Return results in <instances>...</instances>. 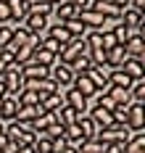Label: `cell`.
<instances>
[{"instance_id":"obj_41","label":"cell","mask_w":145,"mask_h":153,"mask_svg":"<svg viewBox=\"0 0 145 153\" xmlns=\"http://www.w3.org/2000/svg\"><path fill=\"white\" fill-rule=\"evenodd\" d=\"M24 3H27V5H29V3H32V0H24Z\"/></svg>"},{"instance_id":"obj_13","label":"cell","mask_w":145,"mask_h":153,"mask_svg":"<svg viewBox=\"0 0 145 153\" xmlns=\"http://www.w3.org/2000/svg\"><path fill=\"white\" fill-rule=\"evenodd\" d=\"M16 114H18V100L11 98V95H5L0 100V122H13Z\"/></svg>"},{"instance_id":"obj_24","label":"cell","mask_w":145,"mask_h":153,"mask_svg":"<svg viewBox=\"0 0 145 153\" xmlns=\"http://www.w3.org/2000/svg\"><path fill=\"white\" fill-rule=\"evenodd\" d=\"M61 106H64V98H61V92H50V95H45V98L40 100V108H42V111H48V114L58 111Z\"/></svg>"},{"instance_id":"obj_30","label":"cell","mask_w":145,"mask_h":153,"mask_svg":"<svg viewBox=\"0 0 145 153\" xmlns=\"http://www.w3.org/2000/svg\"><path fill=\"white\" fill-rule=\"evenodd\" d=\"M40 48L42 50H48V53H53L55 58H58V53H61V42H55V40H50V37H40Z\"/></svg>"},{"instance_id":"obj_4","label":"cell","mask_w":145,"mask_h":153,"mask_svg":"<svg viewBox=\"0 0 145 153\" xmlns=\"http://www.w3.org/2000/svg\"><path fill=\"white\" fill-rule=\"evenodd\" d=\"M124 127H127L129 132H143V127H145V103H129L127 106Z\"/></svg>"},{"instance_id":"obj_27","label":"cell","mask_w":145,"mask_h":153,"mask_svg":"<svg viewBox=\"0 0 145 153\" xmlns=\"http://www.w3.org/2000/svg\"><path fill=\"white\" fill-rule=\"evenodd\" d=\"M111 34H113V40H116V45H121V48H124V45H127V40L132 37V29H127V27L119 21V24H116V27L111 29Z\"/></svg>"},{"instance_id":"obj_33","label":"cell","mask_w":145,"mask_h":153,"mask_svg":"<svg viewBox=\"0 0 145 153\" xmlns=\"http://www.w3.org/2000/svg\"><path fill=\"white\" fill-rule=\"evenodd\" d=\"M11 21V13H8V5L5 0H0V24H8Z\"/></svg>"},{"instance_id":"obj_15","label":"cell","mask_w":145,"mask_h":153,"mask_svg":"<svg viewBox=\"0 0 145 153\" xmlns=\"http://www.w3.org/2000/svg\"><path fill=\"white\" fill-rule=\"evenodd\" d=\"M87 116H90V119L95 122V127H98V129H106V127H111V124H113V114H111V111H106V108H98V106L92 108V111H90Z\"/></svg>"},{"instance_id":"obj_38","label":"cell","mask_w":145,"mask_h":153,"mask_svg":"<svg viewBox=\"0 0 145 153\" xmlns=\"http://www.w3.org/2000/svg\"><path fill=\"white\" fill-rule=\"evenodd\" d=\"M18 153H34V148H32V145H27V148H18Z\"/></svg>"},{"instance_id":"obj_8","label":"cell","mask_w":145,"mask_h":153,"mask_svg":"<svg viewBox=\"0 0 145 153\" xmlns=\"http://www.w3.org/2000/svg\"><path fill=\"white\" fill-rule=\"evenodd\" d=\"M50 79L55 82V87H58V90H64V87H71L74 74H71V69H69V66H64V63H55V66L50 69Z\"/></svg>"},{"instance_id":"obj_3","label":"cell","mask_w":145,"mask_h":153,"mask_svg":"<svg viewBox=\"0 0 145 153\" xmlns=\"http://www.w3.org/2000/svg\"><path fill=\"white\" fill-rule=\"evenodd\" d=\"M82 56H87V45H84V37L79 40H69L64 48H61V53H58V63H64V66H71V63L82 58Z\"/></svg>"},{"instance_id":"obj_12","label":"cell","mask_w":145,"mask_h":153,"mask_svg":"<svg viewBox=\"0 0 145 153\" xmlns=\"http://www.w3.org/2000/svg\"><path fill=\"white\" fill-rule=\"evenodd\" d=\"M77 8L71 5V3H66V0H61V3H55L53 5V16H55V21L58 24H66V21H71V19H77Z\"/></svg>"},{"instance_id":"obj_22","label":"cell","mask_w":145,"mask_h":153,"mask_svg":"<svg viewBox=\"0 0 145 153\" xmlns=\"http://www.w3.org/2000/svg\"><path fill=\"white\" fill-rule=\"evenodd\" d=\"M32 63H37V66H45V69H53L55 63H58V58L53 56V53H48V50H42V48H37L32 56Z\"/></svg>"},{"instance_id":"obj_36","label":"cell","mask_w":145,"mask_h":153,"mask_svg":"<svg viewBox=\"0 0 145 153\" xmlns=\"http://www.w3.org/2000/svg\"><path fill=\"white\" fill-rule=\"evenodd\" d=\"M111 5H116L119 11H124V8H129V0H108Z\"/></svg>"},{"instance_id":"obj_7","label":"cell","mask_w":145,"mask_h":153,"mask_svg":"<svg viewBox=\"0 0 145 153\" xmlns=\"http://www.w3.org/2000/svg\"><path fill=\"white\" fill-rule=\"evenodd\" d=\"M24 29L29 32L32 37H42V32L48 29V16H40V13H27V16H24Z\"/></svg>"},{"instance_id":"obj_16","label":"cell","mask_w":145,"mask_h":153,"mask_svg":"<svg viewBox=\"0 0 145 153\" xmlns=\"http://www.w3.org/2000/svg\"><path fill=\"white\" fill-rule=\"evenodd\" d=\"M29 40H32V34L24 29V27H13V40H11V45L5 48V50H8V53H16L18 48H24Z\"/></svg>"},{"instance_id":"obj_21","label":"cell","mask_w":145,"mask_h":153,"mask_svg":"<svg viewBox=\"0 0 145 153\" xmlns=\"http://www.w3.org/2000/svg\"><path fill=\"white\" fill-rule=\"evenodd\" d=\"M74 124L79 127V132H82V135H84L87 140H92V137H95L98 127H95V122H92V119H90L87 114H82V116H77V122H74Z\"/></svg>"},{"instance_id":"obj_23","label":"cell","mask_w":145,"mask_h":153,"mask_svg":"<svg viewBox=\"0 0 145 153\" xmlns=\"http://www.w3.org/2000/svg\"><path fill=\"white\" fill-rule=\"evenodd\" d=\"M5 5H8L11 21H24V16H27V3L24 0H5Z\"/></svg>"},{"instance_id":"obj_6","label":"cell","mask_w":145,"mask_h":153,"mask_svg":"<svg viewBox=\"0 0 145 153\" xmlns=\"http://www.w3.org/2000/svg\"><path fill=\"white\" fill-rule=\"evenodd\" d=\"M64 106H69L74 114H77V116H82V114H87V111H90L87 98H82L74 87H66V92H64Z\"/></svg>"},{"instance_id":"obj_17","label":"cell","mask_w":145,"mask_h":153,"mask_svg":"<svg viewBox=\"0 0 145 153\" xmlns=\"http://www.w3.org/2000/svg\"><path fill=\"white\" fill-rule=\"evenodd\" d=\"M124 58H127V53H124V48H121V45L106 50V66H108V69H119V66L124 63Z\"/></svg>"},{"instance_id":"obj_31","label":"cell","mask_w":145,"mask_h":153,"mask_svg":"<svg viewBox=\"0 0 145 153\" xmlns=\"http://www.w3.org/2000/svg\"><path fill=\"white\" fill-rule=\"evenodd\" d=\"M34 153H53V143L48 137H34Z\"/></svg>"},{"instance_id":"obj_28","label":"cell","mask_w":145,"mask_h":153,"mask_svg":"<svg viewBox=\"0 0 145 153\" xmlns=\"http://www.w3.org/2000/svg\"><path fill=\"white\" fill-rule=\"evenodd\" d=\"M16 100H18V106H40V95H37L34 90H27V87L18 92Z\"/></svg>"},{"instance_id":"obj_11","label":"cell","mask_w":145,"mask_h":153,"mask_svg":"<svg viewBox=\"0 0 145 153\" xmlns=\"http://www.w3.org/2000/svg\"><path fill=\"white\" fill-rule=\"evenodd\" d=\"M124 74L132 79V82H140V79H145V63L137 61V58H124V63L119 66Z\"/></svg>"},{"instance_id":"obj_42","label":"cell","mask_w":145,"mask_h":153,"mask_svg":"<svg viewBox=\"0 0 145 153\" xmlns=\"http://www.w3.org/2000/svg\"><path fill=\"white\" fill-rule=\"evenodd\" d=\"M0 53H3V50H0Z\"/></svg>"},{"instance_id":"obj_1","label":"cell","mask_w":145,"mask_h":153,"mask_svg":"<svg viewBox=\"0 0 145 153\" xmlns=\"http://www.w3.org/2000/svg\"><path fill=\"white\" fill-rule=\"evenodd\" d=\"M129 132L124 124H119V122H113L111 127H106V129H98L95 132V140L100 143V145H124L129 140Z\"/></svg>"},{"instance_id":"obj_37","label":"cell","mask_w":145,"mask_h":153,"mask_svg":"<svg viewBox=\"0 0 145 153\" xmlns=\"http://www.w3.org/2000/svg\"><path fill=\"white\" fill-rule=\"evenodd\" d=\"M61 153H79V151H77L74 145H69V143H66V148H64V151H61Z\"/></svg>"},{"instance_id":"obj_39","label":"cell","mask_w":145,"mask_h":153,"mask_svg":"<svg viewBox=\"0 0 145 153\" xmlns=\"http://www.w3.org/2000/svg\"><path fill=\"white\" fill-rule=\"evenodd\" d=\"M3 129H5V127H3ZM5 143H8V137H5V132H3V135H0V148H3Z\"/></svg>"},{"instance_id":"obj_26","label":"cell","mask_w":145,"mask_h":153,"mask_svg":"<svg viewBox=\"0 0 145 153\" xmlns=\"http://www.w3.org/2000/svg\"><path fill=\"white\" fill-rule=\"evenodd\" d=\"M64 27H66V32H69V37H71V40H79V37H84V34H87V29H84V24H82L79 19L66 21Z\"/></svg>"},{"instance_id":"obj_32","label":"cell","mask_w":145,"mask_h":153,"mask_svg":"<svg viewBox=\"0 0 145 153\" xmlns=\"http://www.w3.org/2000/svg\"><path fill=\"white\" fill-rule=\"evenodd\" d=\"M103 148H106V145H100V143L92 137V140H87V143L79 148V153H103Z\"/></svg>"},{"instance_id":"obj_40","label":"cell","mask_w":145,"mask_h":153,"mask_svg":"<svg viewBox=\"0 0 145 153\" xmlns=\"http://www.w3.org/2000/svg\"><path fill=\"white\" fill-rule=\"evenodd\" d=\"M0 135H3V122H0Z\"/></svg>"},{"instance_id":"obj_25","label":"cell","mask_w":145,"mask_h":153,"mask_svg":"<svg viewBox=\"0 0 145 153\" xmlns=\"http://www.w3.org/2000/svg\"><path fill=\"white\" fill-rule=\"evenodd\" d=\"M27 13L50 16V13H53V3H48V0H32V3L27 5Z\"/></svg>"},{"instance_id":"obj_2","label":"cell","mask_w":145,"mask_h":153,"mask_svg":"<svg viewBox=\"0 0 145 153\" xmlns=\"http://www.w3.org/2000/svg\"><path fill=\"white\" fill-rule=\"evenodd\" d=\"M5 137L11 143H16L18 148H27V145H34V132L32 127H24V124H16V122H8V127L3 129Z\"/></svg>"},{"instance_id":"obj_19","label":"cell","mask_w":145,"mask_h":153,"mask_svg":"<svg viewBox=\"0 0 145 153\" xmlns=\"http://www.w3.org/2000/svg\"><path fill=\"white\" fill-rule=\"evenodd\" d=\"M145 151V132H132L129 140L124 143V153H140Z\"/></svg>"},{"instance_id":"obj_18","label":"cell","mask_w":145,"mask_h":153,"mask_svg":"<svg viewBox=\"0 0 145 153\" xmlns=\"http://www.w3.org/2000/svg\"><path fill=\"white\" fill-rule=\"evenodd\" d=\"M106 95L113 100V106L127 108L129 103H132V98H129V90H121V87H108V90H106Z\"/></svg>"},{"instance_id":"obj_35","label":"cell","mask_w":145,"mask_h":153,"mask_svg":"<svg viewBox=\"0 0 145 153\" xmlns=\"http://www.w3.org/2000/svg\"><path fill=\"white\" fill-rule=\"evenodd\" d=\"M129 8H132V11H140V13H143V11H145V0H129Z\"/></svg>"},{"instance_id":"obj_14","label":"cell","mask_w":145,"mask_h":153,"mask_svg":"<svg viewBox=\"0 0 145 153\" xmlns=\"http://www.w3.org/2000/svg\"><path fill=\"white\" fill-rule=\"evenodd\" d=\"M40 114H42V108H40V106H18V114H16L13 122L24 124V127H32V122L40 116Z\"/></svg>"},{"instance_id":"obj_34","label":"cell","mask_w":145,"mask_h":153,"mask_svg":"<svg viewBox=\"0 0 145 153\" xmlns=\"http://www.w3.org/2000/svg\"><path fill=\"white\" fill-rule=\"evenodd\" d=\"M0 153H18V145H16V143H11V140H8V143H5V145L0 148Z\"/></svg>"},{"instance_id":"obj_20","label":"cell","mask_w":145,"mask_h":153,"mask_svg":"<svg viewBox=\"0 0 145 153\" xmlns=\"http://www.w3.org/2000/svg\"><path fill=\"white\" fill-rule=\"evenodd\" d=\"M53 124H55V116L48 114V111H42V114L32 122V132H34V135H42V132H45L48 127H53Z\"/></svg>"},{"instance_id":"obj_5","label":"cell","mask_w":145,"mask_h":153,"mask_svg":"<svg viewBox=\"0 0 145 153\" xmlns=\"http://www.w3.org/2000/svg\"><path fill=\"white\" fill-rule=\"evenodd\" d=\"M3 87H5V95H11V98H18V92L24 90V82H21V66L13 63L5 76H3Z\"/></svg>"},{"instance_id":"obj_10","label":"cell","mask_w":145,"mask_h":153,"mask_svg":"<svg viewBox=\"0 0 145 153\" xmlns=\"http://www.w3.org/2000/svg\"><path fill=\"white\" fill-rule=\"evenodd\" d=\"M124 53H127V58L143 61V56H145V40H143L140 32H132V37H129L127 45H124Z\"/></svg>"},{"instance_id":"obj_9","label":"cell","mask_w":145,"mask_h":153,"mask_svg":"<svg viewBox=\"0 0 145 153\" xmlns=\"http://www.w3.org/2000/svg\"><path fill=\"white\" fill-rule=\"evenodd\" d=\"M87 79L92 82V87L98 90V95L106 92L108 90V66H92V69L87 71Z\"/></svg>"},{"instance_id":"obj_29","label":"cell","mask_w":145,"mask_h":153,"mask_svg":"<svg viewBox=\"0 0 145 153\" xmlns=\"http://www.w3.org/2000/svg\"><path fill=\"white\" fill-rule=\"evenodd\" d=\"M129 98H132V103H145V79L132 82V87H129Z\"/></svg>"}]
</instances>
